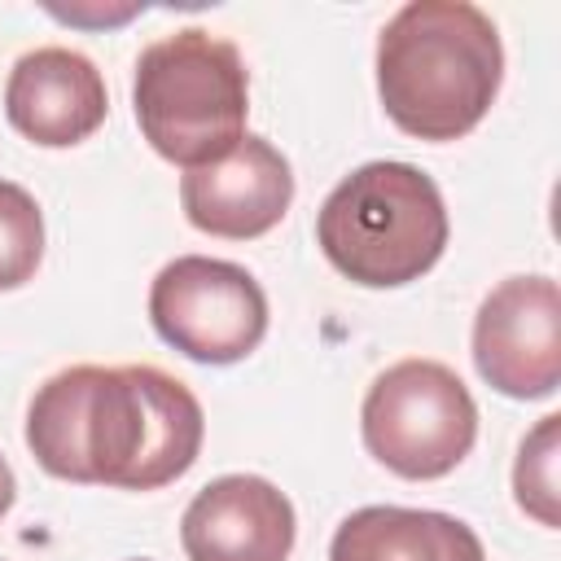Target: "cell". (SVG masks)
Segmentation results:
<instances>
[{
    "mask_svg": "<svg viewBox=\"0 0 561 561\" xmlns=\"http://www.w3.org/2000/svg\"><path fill=\"white\" fill-rule=\"evenodd\" d=\"M202 438L197 394L153 364L61 368L26 408V447L61 482L158 491L193 469Z\"/></svg>",
    "mask_w": 561,
    "mask_h": 561,
    "instance_id": "cell-1",
    "label": "cell"
},
{
    "mask_svg": "<svg viewBox=\"0 0 561 561\" xmlns=\"http://www.w3.org/2000/svg\"><path fill=\"white\" fill-rule=\"evenodd\" d=\"M504 44L469 0H408L377 35V96L416 140L469 136L500 96Z\"/></svg>",
    "mask_w": 561,
    "mask_h": 561,
    "instance_id": "cell-2",
    "label": "cell"
},
{
    "mask_svg": "<svg viewBox=\"0 0 561 561\" xmlns=\"http://www.w3.org/2000/svg\"><path fill=\"white\" fill-rule=\"evenodd\" d=\"M438 184L412 162H364L324 197L316 241L324 259L364 289L421 280L447 250Z\"/></svg>",
    "mask_w": 561,
    "mask_h": 561,
    "instance_id": "cell-3",
    "label": "cell"
},
{
    "mask_svg": "<svg viewBox=\"0 0 561 561\" xmlns=\"http://www.w3.org/2000/svg\"><path fill=\"white\" fill-rule=\"evenodd\" d=\"M131 105L158 158L193 171L245 136L250 79L232 39L202 26L153 39L136 57Z\"/></svg>",
    "mask_w": 561,
    "mask_h": 561,
    "instance_id": "cell-4",
    "label": "cell"
},
{
    "mask_svg": "<svg viewBox=\"0 0 561 561\" xmlns=\"http://www.w3.org/2000/svg\"><path fill=\"white\" fill-rule=\"evenodd\" d=\"M359 430L377 465L408 482H434L473 451L478 403L447 364L399 359L368 386Z\"/></svg>",
    "mask_w": 561,
    "mask_h": 561,
    "instance_id": "cell-5",
    "label": "cell"
},
{
    "mask_svg": "<svg viewBox=\"0 0 561 561\" xmlns=\"http://www.w3.org/2000/svg\"><path fill=\"white\" fill-rule=\"evenodd\" d=\"M149 320L180 355L237 364L267 333V294L241 263L180 254L149 285Z\"/></svg>",
    "mask_w": 561,
    "mask_h": 561,
    "instance_id": "cell-6",
    "label": "cell"
},
{
    "mask_svg": "<svg viewBox=\"0 0 561 561\" xmlns=\"http://www.w3.org/2000/svg\"><path fill=\"white\" fill-rule=\"evenodd\" d=\"M473 364L508 399H548L561 386V289L552 276H508L482 298Z\"/></svg>",
    "mask_w": 561,
    "mask_h": 561,
    "instance_id": "cell-7",
    "label": "cell"
},
{
    "mask_svg": "<svg viewBox=\"0 0 561 561\" xmlns=\"http://www.w3.org/2000/svg\"><path fill=\"white\" fill-rule=\"evenodd\" d=\"M294 202V171L289 158L263 140L241 136L224 158L184 171L180 180V206L184 219L197 232L224 237V241H254L272 232Z\"/></svg>",
    "mask_w": 561,
    "mask_h": 561,
    "instance_id": "cell-8",
    "label": "cell"
},
{
    "mask_svg": "<svg viewBox=\"0 0 561 561\" xmlns=\"http://www.w3.org/2000/svg\"><path fill=\"white\" fill-rule=\"evenodd\" d=\"M294 539L298 517L289 495L259 473L206 482L180 517L188 561H289Z\"/></svg>",
    "mask_w": 561,
    "mask_h": 561,
    "instance_id": "cell-9",
    "label": "cell"
},
{
    "mask_svg": "<svg viewBox=\"0 0 561 561\" xmlns=\"http://www.w3.org/2000/svg\"><path fill=\"white\" fill-rule=\"evenodd\" d=\"M105 110H110L105 79L75 48L61 44L31 48L9 70L4 114L26 140L44 149H70L88 140L105 123Z\"/></svg>",
    "mask_w": 561,
    "mask_h": 561,
    "instance_id": "cell-10",
    "label": "cell"
},
{
    "mask_svg": "<svg viewBox=\"0 0 561 561\" xmlns=\"http://www.w3.org/2000/svg\"><path fill=\"white\" fill-rule=\"evenodd\" d=\"M329 561H486L469 522L434 508L368 504L337 522Z\"/></svg>",
    "mask_w": 561,
    "mask_h": 561,
    "instance_id": "cell-11",
    "label": "cell"
},
{
    "mask_svg": "<svg viewBox=\"0 0 561 561\" xmlns=\"http://www.w3.org/2000/svg\"><path fill=\"white\" fill-rule=\"evenodd\" d=\"M561 451V416H543L517 447V465H513V495L517 508L530 513L539 526L557 530L561 526V508H557V456Z\"/></svg>",
    "mask_w": 561,
    "mask_h": 561,
    "instance_id": "cell-12",
    "label": "cell"
},
{
    "mask_svg": "<svg viewBox=\"0 0 561 561\" xmlns=\"http://www.w3.org/2000/svg\"><path fill=\"white\" fill-rule=\"evenodd\" d=\"M39 259H44L39 202L22 184L0 180V294L26 285L39 267Z\"/></svg>",
    "mask_w": 561,
    "mask_h": 561,
    "instance_id": "cell-13",
    "label": "cell"
},
{
    "mask_svg": "<svg viewBox=\"0 0 561 561\" xmlns=\"http://www.w3.org/2000/svg\"><path fill=\"white\" fill-rule=\"evenodd\" d=\"M53 18H61V22H92V26H110V22H127V18H136V4H123V9H114V13H96V9H48Z\"/></svg>",
    "mask_w": 561,
    "mask_h": 561,
    "instance_id": "cell-14",
    "label": "cell"
},
{
    "mask_svg": "<svg viewBox=\"0 0 561 561\" xmlns=\"http://www.w3.org/2000/svg\"><path fill=\"white\" fill-rule=\"evenodd\" d=\"M13 500H18V478H13V469H9V460L0 456V517L13 508Z\"/></svg>",
    "mask_w": 561,
    "mask_h": 561,
    "instance_id": "cell-15",
    "label": "cell"
},
{
    "mask_svg": "<svg viewBox=\"0 0 561 561\" xmlns=\"http://www.w3.org/2000/svg\"><path fill=\"white\" fill-rule=\"evenodd\" d=\"M131 561H149V557H131Z\"/></svg>",
    "mask_w": 561,
    "mask_h": 561,
    "instance_id": "cell-16",
    "label": "cell"
}]
</instances>
